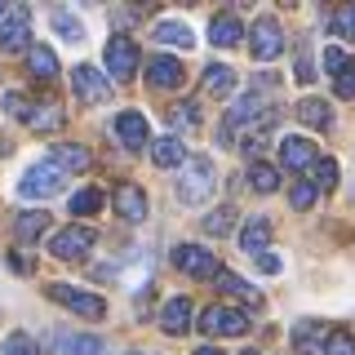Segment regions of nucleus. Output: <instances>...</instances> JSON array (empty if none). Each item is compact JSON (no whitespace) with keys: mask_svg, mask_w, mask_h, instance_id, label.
I'll return each mask as SVG.
<instances>
[{"mask_svg":"<svg viewBox=\"0 0 355 355\" xmlns=\"http://www.w3.org/2000/svg\"><path fill=\"white\" fill-rule=\"evenodd\" d=\"M58 351L62 355H107L103 338H94V333H58Z\"/></svg>","mask_w":355,"mask_h":355,"instance_id":"nucleus-24","label":"nucleus"},{"mask_svg":"<svg viewBox=\"0 0 355 355\" xmlns=\"http://www.w3.org/2000/svg\"><path fill=\"white\" fill-rule=\"evenodd\" d=\"M27 76H36L40 85L58 80V53H53L49 44H31L27 49Z\"/></svg>","mask_w":355,"mask_h":355,"instance_id":"nucleus-22","label":"nucleus"},{"mask_svg":"<svg viewBox=\"0 0 355 355\" xmlns=\"http://www.w3.org/2000/svg\"><path fill=\"white\" fill-rule=\"evenodd\" d=\"M31 14L22 5H5V18H0V49L5 53H22L31 49Z\"/></svg>","mask_w":355,"mask_h":355,"instance_id":"nucleus-7","label":"nucleus"},{"mask_svg":"<svg viewBox=\"0 0 355 355\" xmlns=\"http://www.w3.org/2000/svg\"><path fill=\"white\" fill-rule=\"evenodd\" d=\"M200 329H205L209 338H244V333L253 329V320L236 306H205L200 311Z\"/></svg>","mask_w":355,"mask_h":355,"instance_id":"nucleus-3","label":"nucleus"},{"mask_svg":"<svg viewBox=\"0 0 355 355\" xmlns=\"http://www.w3.org/2000/svg\"><path fill=\"white\" fill-rule=\"evenodd\" d=\"M214 284L222 288V293H231V297H244V302H253V306L262 302V297H258V288H253L249 280H240L236 271H218V275H214Z\"/></svg>","mask_w":355,"mask_h":355,"instance_id":"nucleus-27","label":"nucleus"},{"mask_svg":"<svg viewBox=\"0 0 355 355\" xmlns=\"http://www.w3.org/2000/svg\"><path fill=\"white\" fill-rule=\"evenodd\" d=\"M191 315H196V306L187 302V297H169V302L160 306V329L169 333V338H178V333L191 329Z\"/></svg>","mask_w":355,"mask_h":355,"instance_id":"nucleus-16","label":"nucleus"},{"mask_svg":"<svg viewBox=\"0 0 355 355\" xmlns=\"http://www.w3.org/2000/svg\"><path fill=\"white\" fill-rule=\"evenodd\" d=\"M44 231H49V214H44V209H22L14 218V240L18 244H36Z\"/></svg>","mask_w":355,"mask_h":355,"instance_id":"nucleus-21","label":"nucleus"},{"mask_svg":"<svg viewBox=\"0 0 355 355\" xmlns=\"http://www.w3.org/2000/svg\"><path fill=\"white\" fill-rule=\"evenodd\" d=\"M5 355H40V351H36V342H31L27 333H9V338H5Z\"/></svg>","mask_w":355,"mask_h":355,"instance_id":"nucleus-40","label":"nucleus"},{"mask_svg":"<svg viewBox=\"0 0 355 355\" xmlns=\"http://www.w3.org/2000/svg\"><path fill=\"white\" fill-rule=\"evenodd\" d=\"M342 62H347V53H342V49H329V53H324V67H329L333 76L342 71Z\"/></svg>","mask_w":355,"mask_h":355,"instance_id":"nucleus-44","label":"nucleus"},{"mask_svg":"<svg viewBox=\"0 0 355 355\" xmlns=\"http://www.w3.org/2000/svg\"><path fill=\"white\" fill-rule=\"evenodd\" d=\"M133 355H155V351H133Z\"/></svg>","mask_w":355,"mask_h":355,"instance_id":"nucleus-47","label":"nucleus"},{"mask_svg":"<svg viewBox=\"0 0 355 355\" xmlns=\"http://www.w3.org/2000/svg\"><path fill=\"white\" fill-rule=\"evenodd\" d=\"M0 18H5V5H0Z\"/></svg>","mask_w":355,"mask_h":355,"instance_id":"nucleus-48","label":"nucleus"},{"mask_svg":"<svg viewBox=\"0 0 355 355\" xmlns=\"http://www.w3.org/2000/svg\"><path fill=\"white\" fill-rule=\"evenodd\" d=\"M214 178H218V169H214L209 155H187L182 178H178V200H182V205H205V200L214 196V187H218Z\"/></svg>","mask_w":355,"mask_h":355,"instance_id":"nucleus-2","label":"nucleus"},{"mask_svg":"<svg viewBox=\"0 0 355 355\" xmlns=\"http://www.w3.org/2000/svg\"><path fill=\"white\" fill-rule=\"evenodd\" d=\"M53 31H58L67 44H80V40H85V22L76 18V14H62V9L53 14Z\"/></svg>","mask_w":355,"mask_h":355,"instance_id":"nucleus-33","label":"nucleus"},{"mask_svg":"<svg viewBox=\"0 0 355 355\" xmlns=\"http://www.w3.org/2000/svg\"><path fill=\"white\" fill-rule=\"evenodd\" d=\"M196 355H222L218 347H196Z\"/></svg>","mask_w":355,"mask_h":355,"instance_id":"nucleus-46","label":"nucleus"},{"mask_svg":"<svg viewBox=\"0 0 355 355\" xmlns=\"http://www.w3.org/2000/svg\"><path fill=\"white\" fill-rule=\"evenodd\" d=\"M266 138H271V125H262V129H253V133H249V138H244V142H240V151H244V155H262V151H266Z\"/></svg>","mask_w":355,"mask_h":355,"instance_id":"nucleus-41","label":"nucleus"},{"mask_svg":"<svg viewBox=\"0 0 355 355\" xmlns=\"http://www.w3.org/2000/svg\"><path fill=\"white\" fill-rule=\"evenodd\" d=\"M196 125H200L196 107H191V103H178V107H173V129H196Z\"/></svg>","mask_w":355,"mask_h":355,"instance_id":"nucleus-42","label":"nucleus"},{"mask_svg":"<svg viewBox=\"0 0 355 355\" xmlns=\"http://www.w3.org/2000/svg\"><path fill=\"white\" fill-rule=\"evenodd\" d=\"M329 22H333V36L355 40V5H342V9H338V14H333Z\"/></svg>","mask_w":355,"mask_h":355,"instance_id":"nucleus-35","label":"nucleus"},{"mask_svg":"<svg viewBox=\"0 0 355 355\" xmlns=\"http://www.w3.org/2000/svg\"><path fill=\"white\" fill-rule=\"evenodd\" d=\"M116 138L125 142L129 151H138V147H151L147 116H142V111H120V116H116Z\"/></svg>","mask_w":355,"mask_h":355,"instance_id":"nucleus-13","label":"nucleus"},{"mask_svg":"<svg viewBox=\"0 0 355 355\" xmlns=\"http://www.w3.org/2000/svg\"><path fill=\"white\" fill-rule=\"evenodd\" d=\"M49 164L62 173H80L94 164V155H89V147H80V142H58V147L49 151Z\"/></svg>","mask_w":355,"mask_h":355,"instance_id":"nucleus-15","label":"nucleus"},{"mask_svg":"<svg viewBox=\"0 0 355 355\" xmlns=\"http://www.w3.org/2000/svg\"><path fill=\"white\" fill-rule=\"evenodd\" d=\"M266 107H271V98H266L262 89H249V94H240L236 103H231L227 120H222V129H218L222 147H231V142H236V129H253V125H275V120H280V116H266Z\"/></svg>","mask_w":355,"mask_h":355,"instance_id":"nucleus-1","label":"nucleus"},{"mask_svg":"<svg viewBox=\"0 0 355 355\" xmlns=\"http://www.w3.org/2000/svg\"><path fill=\"white\" fill-rule=\"evenodd\" d=\"M155 40H160L164 49H169V44H173V49H191V44H196V31L187 27L182 18H164V22H155Z\"/></svg>","mask_w":355,"mask_h":355,"instance_id":"nucleus-23","label":"nucleus"},{"mask_svg":"<svg viewBox=\"0 0 355 355\" xmlns=\"http://www.w3.org/2000/svg\"><path fill=\"white\" fill-rule=\"evenodd\" d=\"M249 31H244V22L236 14H214V22H209V40L218 44V49H231V44H240Z\"/></svg>","mask_w":355,"mask_h":355,"instance_id":"nucleus-20","label":"nucleus"},{"mask_svg":"<svg viewBox=\"0 0 355 355\" xmlns=\"http://www.w3.org/2000/svg\"><path fill=\"white\" fill-rule=\"evenodd\" d=\"M49 297L67 311H76V315L85 320H103L107 315V302L98 293H89V288H76V284H49Z\"/></svg>","mask_w":355,"mask_h":355,"instance_id":"nucleus-6","label":"nucleus"},{"mask_svg":"<svg viewBox=\"0 0 355 355\" xmlns=\"http://www.w3.org/2000/svg\"><path fill=\"white\" fill-rule=\"evenodd\" d=\"M111 205H116V214L125 222H142V218H147V191L133 187V182H120L116 191H111Z\"/></svg>","mask_w":355,"mask_h":355,"instance_id":"nucleus-14","label":"nucleus"},{"mask_svg":"<svg viewBox=\"0 0 355 355\" xmlns=\"http://www.w3.org/2000/svg\"><path fill=\"white\" fill-rule=\"evenodd\" d=\"M138 67H142V53H138V40H133V36H111L107 40V76H116V80H133Z\"/></svg>","mask_w":355,"mask_h":355,"instance_id":"nucleus-8","label":"nucleus"},{"mask_svg":"<svg viewBox=\"0 0 355 355\" xmlns=\"http://www.w3.org/2000/svg\"><path fill=\"white\" fill-rule=\"evenodd\" d=\"M297 120H302V125H311V129H329L333 125V107L324 103V98H302V103H297Z\"/></svg>","mask_w":355,"mask_h":355,"instance_id":"nucleus-25","label":"nucleus"},{"mask_svg":"<svg viewBox=\"0 0 355 355\" xmlns=\"http://www.w3.org/2000/svg\"><path fill=\"white\" fill-rule=\"evenodd\" d=\"M62 178H67V173L53 169L49 160H44V164H31V169L18 178V196H22V200H49V196L62 191Z\"/></svg>","mask_w":355,"mask_h":355,"instance_id":"nucleus-5","label":"nucleus"},{"mask_svg":"<svg viewBox=\"0 0 355 355\" xmlns=\"http://www.w3.org/2000/svg\"><path fill=\"white\" fill-rule=\"evenodd\" d=\"M200 227H205V236H231V227H236V214L222 205V209H214V214L200 218Z\"/></svg>","mask_w":355,"mask_h":355,"instance_id":"nucleus-32","label":"nucleus"},{"mask_svg":"<svg viewBox=\"0 0 355 355\" xmlns=\"http://www.w3.org/2000/svg\"><path fill=\"white\" fill-rule=\"evenodd\" d=\"M244 182H249L258 196H266V191H275V187H280V169H275V164L253 160V164H249V173H244Z\"/></svg>","mask_w":355,"mask_h":355,"instance_id":"nucleus-26","label":"nucleus"},{"mask_svg":"<svg viewBox=\"0 0 355 355\" xmlns=\"http://www.w3.org/2000/svg\"><path fill=\"white\" fill-rule=\"evenodd\" d=\"M315 200H320V187L315 182H293V187H288V205H293L297 214L315 209Z\"/></svg>","mask_w":355,"mask_h":355,"instance_id":"nucleus-34","label":"nucleus"},{"mask_svg":"<svg viewBox=\"0 0 355 355\" xmlns=\"http://www.w3.org/2000/svg\"><path fill=\"white\" fill-rule=\"evenodd\" d=\"M280 160H284V169H311V164H315V142L302 138V133H293V138L280 142Z\"/></svg>","mask_w":355,"mask_h":355,"instance_id":"nucleus-18","label":"nucleus"},{"mask_svg":"<svg viewBox=\"0 0 355 355\" xmlns=\"http://www.w3.org/2000/svg\"><path fill=\"white\" fill-rule=\"evenodd\" d=\"M62 125V111L58 103H36L31 107V116H27V129H36V133H49V129H58Z\"/></svg>","mask_w":355,"mask_h":355,"instance_id":"nucleus-29","label":"nucleus"},{"mask_svg":"<svg viewBox=\"0 0 355 355\" xmlns=\"http://www.w3.org/2000/svg\"><path fill=\"white\" fill-rule=\"evenodd\" d=\"M94 244H98V236L89 227H62L58 236L49 240V253H53V258H62V262H76V258H85Z\"/></svg>","mask_w":355,"mask_h":355,"instance_id":"nucleus-10","label":"nucleus"},{"mask_svg":"<svg viewBox=\"0 0 355 355\" xmlns=\"http://www.w3.org/2000/svg\"><path fill=\"white\" fill-rule=\"evenodd\" d=\"M71 85H76V98L89 103V107H98V103L111 98V85H107V76H98V67H76Z\"/></svg>","mask_w":355,"mask_h":355,"instance_id":"nucleus-11","label":"nucleus"},{"mask_svg":"<svg viewBox=\"0 0 355 355\" xmlns=\"http://www.w3.org/2000/svg\"><path fill=\"white\" fill-rule=\"evenodd\" d=\"M297 80H302V85L315 80V62H311V53H306V49L297 53Z\"/></svg>","mask_w":355,"mask_h":355,"instance_id":"nucleus-43","label":"nucleus"},{"mask_svg":"<svg viewBox=\"0 0 355 355\" xmlns=\"http://www.w3.org/2000/svg\"><path fill=\"white\" fill-rule=\"evenodd\" d=\"M333 89H338V98H347V103L355 98V58L342 62V71L333 76Z\"/></svg>","mask_w":355,"mask_h":355,"instance_id":"nucleus-36","label":"nucleus"},{"mask_svg":"<svg viewBox=\"0 0 355 355\" xmlns=\"http://www.w3.org/2000/svg\"><path fill=\"white\" fill-rule=\"evenodd\" d=\"M249 49H253V58H258V62L280 58V53H284V27H280L271 14L253 18V27H249Z\"/></svg>","mask_w":355,"mask_h":355,"instance_id":"nucleus-4","label":"nucleus"},{"mask_svg":"<svg viewBox=\"0 0 355 355\" xmlns=\"http://www.w3.org/2000/svg\"><path fill=\"white\" fill-rule=\"evenodd\" d=\"M266 244H271V218L253 214V218L240 227V249H244V253H258V258H262Z\"/></svg>","mask_w":355,"mask_h":355,"instance_id":"nucleus-19","label":"nucleus"},{"mask_svg":"<svg viewBox=\"0 0 355 355\" xmlns=\"http://www.w3.org/2000/svg\"><path fill=\"white\" fill-rule=\"evenodd\" d=\"M324 338H329V329L324 324H315V320H306V324H297L293 329V342H297V347H302V351H324Z\"/></svg>","mask_w":355,"mask_h":355,"instance_id":"nucleus-31","label":"nucleus"},{"mask_svg":"<svg viewBox=\"0 0 355 355\" xmlns=\"http://www.w3.org/2000/svg\"><path fill=\"white\" fill-rule=\"evenodd\" d=\"M231 89H236V71H231V67H222V62L205 67V94H214V98H227Z\"/></svg>","mask_w":355,"mask_h":355,"instance_id":"nucleus-28","label":"nucleus"},{"mask_svg":"<svg viewBox=\"0 0 355 355\" xmlns=\"http://www.w3.org/2000/svg\"><path fill=\"white\" fill-rule=\"evenodd\" d=\"M315 187L320 191H333V187H338V160H329V155L315 160Z\"/></svg>","mask_w":355,"mask_h":355,"instance_id":"nucleus-37","label":"nucleus"},{"mask_svg":"<svg viewBox=\"0 0 355 355\" xmlns=\"http://www.w3.org/2000/svg\"><path fill=\"white\" fill-rule=\"evenodd\" d=\"M147 80H151V89H182L187 67L169 58V53H155V58H147Z\"/></svg>","mask_w":355,"mask_h":355,"instance_id":"nucleus-12","label":"nucleus"},{"mask_svg":"<svg viewBox=\"0 0 355 355\" xmlns=\"http://www.w3.org/2000/svg\"><path fill=\"white\" fill-rule=\"evenodd\" d=\"M324 355H355V338H351V333H342V329H333L329 338H324Z\"/></svg>","mask_w":355,"mask_h":355,"instance_id":"nucleus-38","label":"nucleus"},{"mask_svg":"<svg viewBox=\"0 0 355 355\" xmlns=\"http://www.w3.org/2000/svg\"><path fill=\"white\" fill-rule=\"evenodd\" d=\"M258 262H262V271H271V275H275V271H280V266H284L280 258H266V253H262V258H258Z\"/></svg>","mask_w":355,"mask_h":355,"instance_id":"nucleus-45","label":"nucleus"},{"mask_svg":"<svg viewBox=\"0 0 355 355\" xmlns=\"http://www.w3.org/2000/svg\"><path fill=\"white\" fill-rule=\"evenodd\" d=\"M31 107H36V98L18 94V89H14V94H5V111H9L14 120H27V116H31Z\"/></svg>","mask_w":355,"mask_h":355,"instance_id":"nucleus-39","label":"nucleus"},{"mask_svg":"<svg viewBox=\"0 0 355 355\" xmlns=\"http://www.w3.org/2000/svg\"><path fill=\"white\" fill-rule=\"evenodd\" d=\"M151 164H160V169H182L187 164V147L178 133H164V138L151 142Z\"/></svg>","mask_w":355,"mask_h":355,"instance_id":"nucleus-17","label":"nucleus"},{"mask_svg":"<svg viewBox=\"0 0 355 355\" xmlns=\"http://www.w3.org/2000/svg\"><path fill=\"white\" fill-rule=\"evenodd\" d=\"M103 205H107V196L98 191V187H89V191H76V196H71V214H76V218L103 214Z\"/></svg>","mask_w":355,"mask_h":355,"instance_id":"nucleus-30","label":"nucleus"},{"mask_svg":"<svg viewBox=\"0 0 355 355\" xmlns=\"http://www.w3.org/2000/svg\"><path fill=\"white\" fill-rule=\"evenodd\" d=\"M244 355H258V351H244Z\"/></svg>","mask_w":355,"mask_h":355,"instance_id":"nucleus-49","label":"nucleus"},{"mask_svg":"<svg viewBox=\"0 0 355 355\" xmlns=\"http://www.w3.org/2000/svg\"><path fill=\"white\" fill-rule=\"evenodd\" d=\"M173 266H178V271H187L191 280H214V275L222 271L218 258L205 249V244H178V249H173Z\"/></svg>","mask_w":355,"mask_h":355,"instance_id":"nucleus-9","label":"nucleus"}]
</instances>
